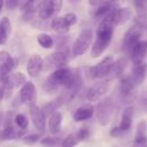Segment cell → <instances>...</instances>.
<instances>
[{
  "mask_svg": "<svg viewBox=\"0 0 147 147\" xmlns=\"http://www.w3.org/2000/svg\"><path fill=\"white\" fill-rule=\"evenodd\" d=\"M62 7V1L52 0V1H38V16L41 21H47L49 17H55Z\"/></svg>",
  "mask_w": 147,
  "mask_h": 147,
  "instance_id": "6",
  "label": "cell"
},
{
  "mask_svg": "<svg viewBox=\"0 0 147 147\" xmlns=\"http://www.w3.org/2000/svg\"><path fill=\"white\" fill-rule=\"evenodd\" d=\"M132 117H133V108L132 107H126L123 113H122V117H121V122L118 125V129L122 133L129 131L131 129L132 125Z\"/></svg>",
  "mask_w": 147,
  "mask_h": 147,
  "instance_id": "21",
  "label": "cell"
},
{
  "mask_svg": "<svg viewBox=\"0 0 147 147\" xmlns=\"http://www.w3.org/2000/svg\"><path fill=\"white\" fill-rule=\"evenodd\" d=\"M114 62V59L111 55H107L105 56L98 64H95L94 67H92L91 70V75L94 78H99V79H105L106 77L109 76V71L111 68V64Z\"/></svg>",
  "mask_w": 147,
  "mask_h": 147,
  "instance_id": "10",
  "label": "cell"
},
{
  "mask_svg": "<svg viewBox=\"0 0 147 147\" xmlns=\"http://www.w3.org/2000/svg\"><path fill=\"white\" fill-rule=\"evenodd\" d=\"M7 37H8V34L6 33V31L2 29V26L0 25V45H3V44H6V41H7Z\"/></svg>",
  "mask_w": 147,
  "mask_h": 147,
  "instance_id": "37",
  "label": "cell"
},
{
  "mask_svg": "<svg viewBox=\"0 0 147 147\" xmlns=\"http://www.w3.org/2000/svg\"><path fill=\"white\" fill-rule=\"evenodd\" d=\"M3 96H5V93H3V88H2V86H0V102H1V100L3 99Z\"/></svg>",
  "mask_w": 147,
  "mask_h": 147,
  "instance_id": "40",
  "label": "cell"
},
{
  "mask_svg": "<svg viewBox=\"0 0 147 147\" xmlns=\"http://www.w3.org/2000/svg\"><path fill=\"white\" fill-rule=\"evenodd\" d=\"M36 98H37V91L33 83L25 82L20 90V100L23 103H29L31 106V105H34Z\"/></svg>",
  "mask_w": 147,
  "mask_h": 147,
  "instance_id": "13",
  "label": "cell"
},
{
  "mask_svg": "<svg viewBox=\"0 0 147 147\" xmlns=\"http://www.w3.org/2000/svg\"><path fill=\"white\" fill-rule=\"evenodd\" d=\"M26 82V77L24 74L22 72H11L7 80L2 84V87L3 88H7V90H13V88H16L18 86H22L24 83Z\"/></svg>",
  "mask_w": 147,
  "mask_h": 147,
  "instance_id": "19",
  "label": "cell"
},
{
  "mask_svg": "<svg viewBox=\"0 0 147 147\" xmlns=\"http://www.w3.org/2000/svg\"><path fill=\"white\" fill-rule=\"evenodd\" d=\"M133 25L138 26L142 32L145 30H147V14H145V15H136Z\"/></svg>",
  "mask_w": 147,
  "mask_h": 147,
  "instance_id": "32",
  "label": "cell"
},
{
  "mask_svg": "<svg viewBox=\"0 0 147 147\" xmlns=\"http://www.w3.org/2000/svg\"><path fill=\"white\" fill-rule=\"evenodd\" d=\"M132 17V10L129 7H117L110 14H108L105 18H107L111 25L115 28L116 25H121L126 23Z\"/></svg>",
  "mask_w": 147,
  "mask_h": 147,
  "instance_id": "9",
  "label": "cell"
},
{
  "mask_svg": "<svg viewBox=\"0 0 147 147\" xmlns=\"http://www.w3.org/2000/svg\"><path fill=\"white\" fill-rule=\"evenodd\" d=\"M82 141L78 132L75 133H70L69 136H67L63 140H62V145L61 147H75L77 144H79Z\"/></svg>",
  "mask_w": 147,
  "mask_h": 147,
  "instance_id": "28",
  "label": "cell"
},
{
  "mask_svg": "<svg viewBox=\"0 0 147 147\" xmlns=\"http://www.w3.org/2000/svg\"><path fill=\"white\" fill-rule=\"evenodd\" d=\"M114 109L115 107H114V102L111 98L107 96V98L101 99V101H99V103L96 105V110H95L98 123L102 126L108 125L109 122L111 121Z\"/></svg>",
  "mask_w": 147,
  "mask_h": 147,
  "instance_id": "2",
  "label": "cell"
},
{
  "mask_svg": "<svg viewBox=\"0 0 147 147\" xmlns=\"http://www.w3.org/2000/svg\"><path fill=\"white\" fill-rule=\"evenodd\" d=\"M94 114V108L93 106H82L79 108H77L74 113V119L76 122H83V121H86L88 118H91Z\"/></svg>",
  "mask_w": 147,
  "mask_h": 147,
  "instance_id": "25",
  "label": "cell"
},
{
  "mask_svg": "<svg viewBox=\"0 0 147 147\" xmlns=\"http://www.w3.org/2000/svg\"><path fill=\"white\" fill-rule=\"evenodd\" d=\"M63 18L65 20V22H67V24H68L69 26H71V25H74V24L77 23V16H76V14H74V13H67V14L63 16Z\"/></svg>",
  "mask_w": 147,
  "mask_h": 147,
  "instance_id": "35",
  "label": "cell"
},
{
  "mask_svg": "<svg viewBox=\"0 0 147 147\" xmlns=\"http://www.w3.org/2000/svg\"><path fill=\"white\" fill-rule=\"evenodd\" d=\"M25 133V131L22 130H17L15 129L14 125V118H13V114L8 113L7 116H3V122H2V129L0 130V139L2 140H11V139H16L18 137H22Z\"/></svg>",
  "mask_w": 147,
  "mask_h": 147,
  "instance_id": "4",
  "label": "cell"
},
{
  "mask_svg": "<svg viewBox=\"0 0 147 147\" xmlns=\"http://www.w3.org/2000/svg\"><path fill=\"white\" fill-rule=\"evenodd\" d=\"M18 5H20V1H15V0H10L6 2V6L8 9H15L16 7H18Z\"/></svg>",
  "mask_w": 147,
  "mask_h": 147,
  "instance_id": "38",
  "label": "cell"
},
{
  "mask_svg": "<svg viewBox=\"0 0 147 147\" xmlns=\"http://www.w3.org/2000/svg\"><path fill=\"white\" fill-rule=\"evenodd\" d=\"M37 41H38V44L42 48H47V49L48 48H52L53 45H54L53 38L49 34H47V33H39L38 37H37Z\"/></svg>",
  "mask_w": 147,
  "mask_h": 147,
  "instance_id": "29",
  "label": "cell"
},
{
  "mask_svg": "<svg viewBox=\"0 0 147 147\" xmlns=\"http://www.w3.org/2000/svg\"><path fill=\"white\" fill-rule=\"evenodd\" d=\"M133 65L134 64H140L144 63V59L147 56V45H146V40H140L129 53Z\"/></svg>",
  "mask_w": 147,
  "mask_h": 147,
  "instance_id": "15",
  "label": "cell"
},
{
  "mask_svg": "<svg viewBox=\"0 0 147 147\" xmlns=\"http://www.w3.org/2000/svg\"><path fill=\"white\" fill-rule=\"evenodd\" d=\"M51 28L53 31H55L59 34H64L69 31V25L67 24L63 16H55L51 21Z\"/></svg>",
  "mask_w": 147,
  "mask_h": 147,
  "instance_id": "26",
  "label": "cell"
},
{
  "mask_svg": "<svg viewBox=\"0 0 147 147\" xmlns=\"http://www.w3.org/2000/svg\"><path fill=\"white\" fill-rule=\"evenodd\" d=\"M118 7V3L117 2H114V1H102V3L95 8V11H94V16L96 18H105L108 14H110L115 8Z\"/></svg>",
  "mask_w": 147,
  "mask_h": 147,
  "instance_id": "23",
  "label": "cell"
},
{
  "mask_svg": "<svg viewBox=\"0 0 147 147\" xmlns=\"http://www.w3.org/2000/svg\"><path fill=\"white\" fill-rule=\"evenodd\" d=\"M137 15H145L147 14V0H137L133 2Z\"/></svg>",
  "mask_w": 147,
  "mask_h": 147,
  "instance_id": "33",
  "label": "cell"
},
{
  "mask_svg": "<svg viewBox=\"0 0 147 147\" xmlns=\"http://www.w3.org/2000/svg\"><path fill=\"white\" fill-rule=\"evenodd\" d=\"M42 63H44V60L40 55H38V54L31 55L26 63L28 75L30 77H37L40 74V71L42 70Z\"/></svg>",
  "mask_w": 147,
  "mask_h": 147,
  "instance_id": "17",
  "label": "cell"
},
{
  "mask_svg": "<svg viewBox=\"0 0 147 147\" xmlns=\"http://www.w3.org/2000/svg\"><path fill=\"white\" fill-rule=\"evenodd\" d=\"M146 147H147V146H146Z\"/></svg>",
  "mask_w": 147,
  "mask_h": 147,
  "instance_id": "43",
  "label": "cell"
},
{
  "mask_svg": "<svg viewBox=\"0 0 147 147\" xmlns=\"http://www.w3.org/2000/svg\"><path fill=\"white\" fill-rule=\"evenodd\" d=\"M72 75V70L69 68H61L57 70H54L47 78V80L45 82V90L47 92H53L55 91L59 86H63L69 82L70 77Z\"/></svg>",
  "mask_w": 147,
  "mask_h": 147,
  "instance_id": "1",
  "label": "cell"
},
{
  "mask_svg": "<svg viewBox=\"0 0 147 147\" xmlns=\"http://www.w3.org/2000/svg\"><path fill=\"white\" fill-rule=\"evenodd\" d=\"M92 39H93L92 30L84 29L71 46V55L74 57H78V56L83 55L84 53H86V51L90 48V46L92 44Z\"/></svg>",
  "mask_w": 147,
  "mask_h": 147,
  "instance_id": "3",
  "label": "cell"
},
{
  "mask_svg": "<svg viewBox=\"0 0 147 147\" xmlns=\"http://www.w3.org/2000/svg\"><path fill=\"white\" fill-rule=\"evenodd\" d=\"M146 146H147V122L140 121L137 125L133 147H146Z\"/></svg>",
  "mask_w": 147,
  "mask_h": 147,
  "instance_id": "18",
  "label": "cell"
},
{
  "mask_svg": "<svg viewBox=\"0 0 147 147\" xmlns=\"http://www.w3.org/2000/svg\"><path fill=\"white\" fill-rule=\"evenodd\" d=\"M17 65V60L14 59L8 52L0 51V83H5L8 76Z\"/></svg>",
  "mask_w": 147,
  "mask_h": 147,
  "instance_id": "7",
  "label": "cell"
},
{
  "mask_svg": "<svg viewBox=\"0 0 147 147\" xmlns=\"http://www.w3.org/2000/svg\"><path fill=\"white\" fill-rule=\"evenodd\" d=\"M62 140L63 139L61 137L54 136V137H45L40 142L42 146H46V147H61Z\"/></svg>",
  "mask_w": 147,
  "mask_h": 147,
  "instance_id": "30",
  "label": "cell"
},
{
  "mask_svg": "<svg viewBox=\"0 0 147 147\" xmlns=\"http://www.w3.org/2000/svg\"><path fill=\"white\" fill-rule=\"evenodd\" d=\"M63 101H64V99H63L62 96H60V98H57V99H55V100H53V101H49V102H47L46 105H44L42 111H44L45 116H47V115L51 116L53 113L57 111V109L62 106Z\"/></svg>",
  "mask_w": 147,
  "mask_h": 147,
  "instance_id": "27",
  "label": "cell"
},
{
  "mask_svg": "<svg viewBox=\"0 0 147 147\" xmlns=\"http://www.w3.org/2000/svg\"><path fill=\"white\" fill-rule=\"evenodd\" d=\"M109 87L110 79H101L100 82H96L95 84L88 87L86 92V99L88 101H98L108 92Z\"/></svg>",
  "mask_w": 147,
  "mask_h": 147,
  "instance_id": "8",
  "label": "cell"
},
{
  "mask_svg": "<svg viewBox=\"0 0 147 147\" xmlns=\"http://www.w3.org/2000/svg\"><path fill=\"white\" fill-rule=\"evenodd\" d=\"M30 116H31L34 127L38 131L42 132L46 126V116H45L42 109L39 108L37 105H31L30 106Z\"/></svg>",
  "mask_w": 147,
  "mask_h": 147,
  "instance_id": "14",
  "label": "cell"
},
{
  "mask_svg": "<svg viewBox=\"0 0 147 147\" xmlns=\"http://www.w3.org/2000/svg\"><path fill=\"white\" fill-rule=\"evenodd\" d=\"M147 76V63H140V64H134L131 71V80L134 87L139 86L140 84H142V82L145 80Z\"/></svg>",
  "mask_w": 147,
  "mask_h": 147,
  "instance_id": "16",
  "label": "cell"
},
{
  "mask_svg": "<svg viewBox=\"0 0 147 147\" xmlns=\"http://www.w3.org/2000/svg\"><path fill=\"white\" fill-rule=\"evenodd\" d=\"M62 114L60 111H55L49 116L48 119V131L51 134H59L61 132V125H62Z\"/></svg>",
  "mask_w": 147,
  "mask_h": 147,
  "instance_id": "22",
  "label": "cell"
},
{
  "mask_svg": "<svg viewBox=\"0 0 147 147\" xmlns=\"http://www.w3.org/2000/svg\"><path fill=\"white\" fill-rule=\"evenodd\" d=\"M0 25L2 26V29L6 31V33L7 34H9L10 33V31H11V24H10V21H9V18L8 17H2L1 18V21H0Z\"/></svg>",
  "mask_w": 147,
  "mask_h": 147,
  "instance_id": "34",
  "label": "cell"
},
{
  "mask_svg": "<svg viewBox=\"0 0 147 147\" xmlns=\"http://www.w3.org/2000/svg\"><path fill=\"white\" fill-rule=\"evenodd\" d=\"M39 138H40V134L39 133H31V134L24 136L23 140L25 142H28V144H34V142H37L39 140Z\"/></svg>",
  "mask_w": 147,
  "mask_h": 147,
  "instance_id": "36",
  "label": "cell"
},
{
  "mask_svg": "<svg viewBox=\"0 0 147 147\" xmlns=\"http://www.w3.org/2000/svg\"><path fill=\"white\" fill-rule=\"evenodd\" d=\"M14 123L16 124L17 127H20V130L22 131H26L28 126H29V121L26 118V116H24L23 114H17L14 117Z\"/></svg>",
  "mask_w": 147,
  "mask_h": 147,
  "instance_id": "31",
  "label": "cell"
},
{
  "mask_svg": "<svg viewBox=\"0 0 147 147\" xmlns=\"http://www.w3.org/2000/svg\"><path fill=\"white\" fill-rule=\"evenodd\" d=\"M68 63V53L64 51H56L52 54H49L42 63V70H57L61 68H64V65Z\"/></svg>",
  "mask_w": 147,
  "mask_h": 147,
  "instance_id": "5",
  "label": "cell"
},
{
  "mask_svg": "<svg viewBox=\"0 0 147 147\" xmlns=\"http://www.w3.org/2000/svg\"><path fill=\"white\" fill-rule=\"evenodd\" d=\"M110 134H111L113 137H119V136H121V134H123V133L119 131L118 126H116V127H113V129H111V131H110Z\"/></svg>",
  "mask_w": 147,
  "mask_h": 147,
  "instance_id": "39",
  "label": "cell"
},
{
  "mask_svg": "<svg viewBox=\"0 0 147 147\" xmlns=\"http://www.w3.org/2000/svg\"><path fill=\"white\" fill-rule=\"evenodd\" d=\"M2 6H3V2L0 1V11H1V9H2Z\"/></svg>",
  "mask_w": 147,
  "mask_h": 147,
  "instance_id": "41",
  "label": "cell"
},
{
  "mask_svg": "<svg viewBox=\"0 0 147 147\" xmlns=\"http://www.w3.org/2000/svg\"><path fill=\"white\" fill-rule=\"evenodd\" d=\"M142 34V31L136 26V25H132L124 34V38H123V49H125V52L129 54L130 51L141 40L140 37Z\"/></svg>",
  "mask_w": 147,
  "mask_h": 147,
  "instance_id": "11",
  "label": "cell"
},
{
  "mask_svg": "<svg viewBox=\"0 0 147 147\" xmlns=\"http://www.w3.org/2000/svg\"><path fill=\"white\" fill-rule=\"evenodd\" d=\"M125 68H126V60L124 57H119L113 62L109 71V76L111 78H122Z\"/></svg>",
  "mask_w": 147,
  "mask_h": 147,
  "instance_id": "24",
  "label": "cell"
},
{
  "mask_svg": "<svg viewBox=\"0 0 147 147\" xmlns=\"http://www.w3.org/2000/svg\"><path fill=\"white\" fill-rule=\"evenodd\" d=\"M111 39H107V38H95L94 42L92 44V48H91V56L92 57H99L100 55L103 54V52L107 49V47L109 46Z\"/></svg>",
  "mask_w": 147,
  "mask_h": 147,
  "instance_id": "20",
  "label": "cell"
},
{
  "mask_svg": "<svg viewBox=\"0 0 147 147\" xmlns=\"http://www.w3.org/2000/svg\"><path fill=\"white\" fill-rule=\"evenodd\" d=\"M83 79L80 74L77 70H72V75L69 79V82L64 85V93L68 96V99H72L82 88Z\"/></svg>",
  "mask_w": 147,
  "mask_h": 147,
  "instance_id": "12",
  "label": "cell"
},
{
  "mask_svg": "<svg viewBox=\"0 0 147 147\" xmlns=\"http://www.w3.org/2000/svg\"><path fill=\"white\" fill-rule=\"evenodd\" d=\"M146 45H147V40H146Z\"/></svg>",
  "mask_w": 147,
  "mask_h": 147,
  "instance_id": "42",
  "label": "cell"
}]
</instances>
